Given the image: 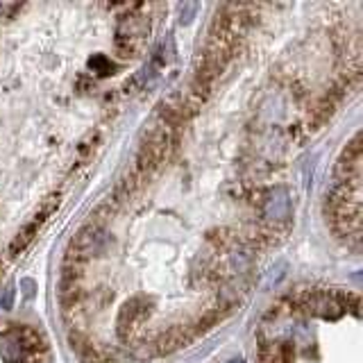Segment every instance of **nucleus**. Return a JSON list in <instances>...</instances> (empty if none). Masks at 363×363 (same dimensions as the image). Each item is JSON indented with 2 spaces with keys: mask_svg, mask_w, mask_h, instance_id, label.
Returning <instances> with one entry per match:
<instances>
[{
  "mask_svg": "<svg viewBox=\"0 0 363 363\" xmlns=\"http://www.w3.org/2000/svg\"><path fill=\"white\" fill-rule=\"evenodd\" d=\"M147 32H150V23L145 21V16H130L121 23L118 28V39L116 48L121 57H136L141 52Z\"/></svg>",
  "mask_w": 363,
  "mask_h": 363,
  "instance_id": "f257e3e1",
  "label": "nucleus"
},
{
  "mask_svg": "<svg viewBox=\"0 0 363 363\" xmlns=\"http://www.w3.org/2000/svg\"><path fill=\"white\" fill-rule=\"evenodd\" d=\"M100 247H102V227L86 223L82 230L73 236L71 247H68V261H71V264H79L82 259H89L96 252H100Z\"/></svg>",
  "mask_w": 363,
  "mask_h": 363,
  "instance_id": "f03ea898",
  "label": "nucleus"
},
{
  "mask_svg": "<svg viewBox=\"0 0 363 363\" xmlns=\"http://www.w3.org/2000/svg\"><path fill=\"white\" fill-rule=\"evenodd\" d=\"M60 207V196H52V198H48V202H43V207H41V211L34 216V218L23 227V230L16 234V238L11 241V245H9V257H16L18 252H23V250L28 247V243L32 241L34 236H37V232L41 230V225L45 223V218Z\"/></svg>",
  "mask_w": 363,
  "mask_h": 363,
  "instance_id": "7ed1b4c3",
  "label": "nucleus"
},
{
  "mask_svg": "<svg viewBox=\"0 0 363 363\" xmlns=\"http://www.w3.org/2000/svg\"><path fill=\"white\" fill-rule=\"evenodd\" d=\"M191 338H193V329L191 327H173V329H168V332H164L162 336L157 338L155 352H157V354H170V352L184 347Z\"/></svg>",
  "mask_w": 363,
  "mask_h": 363,
  "instance_id": "20e7f679",
  "label": "nucleus"
}]
</instances>
